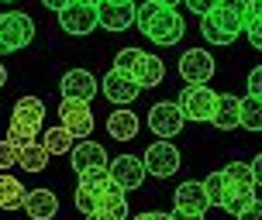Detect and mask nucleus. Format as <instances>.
<instances>
[{"label":"nucleus","mask_w":262,"mask_h":220,"mask_svg":"<svg viewBox=\"0 0 262 220\" xmlns=\"http://www.w3.org/2000/svg\"><path fill=\"white\" fill-rule=\"evenodd\" d=\"M249 96L262 100V65H255V69L249 72Z\"/></svg>","instance_id":"obj_33"},{"label":"nucleus","mask_w":262,"mask_h":220,"mask_svg":"<svg viewBox=\"0 0 262 220\" xmlns=\"http://www.w3.org/2000/svg\"><path fill=\"white\" fill-rule=\"evenodd\" d=\"M204 189H207L210 207H224V196H228V176H224V168L210 172L207 179H204Z\"/></svg>","instance_id":"obj_26"},{"label":"nucleus","mask_w":262,"mask_h":220,"mask_svg":"<svg viewBox=\"0 0 262 220\" xmlns=\"http://www.w3.org/2000/svg\"><path fill=\"white\" fill-rule=\"evenodd\" d=\"M107 172H111V182L114 186H121L124 193H131V189H138L145 182V162L142 158H135V155H118L111 165H107Z\"/></svg>","instance_id":"obj_11"},{"label":"nucleus","mask_w":262,"mask_h":220,"mask_svg":"<svg viewBox=\"0 0 262 220\" xmlns=\"http://www.w3.org/2000/svg\"><path fill=\"white\" fill-rule=\"evenodd\" d=\"M4 4H14V0H4Z\"/></svg>","instance_id":"obj_46"},{"label":"nucleus","mask_w":262,"mask_h":220,"mask_svg":"<svg viewBox=\"0 0 262 220\" xmlns=\"http://www.w3.org/2000/svg\"><path fill=\"white\" fill-rule=\"evenodd\" d=\"M152 4H162V7H176V4H183V0H152Z\"/></svg>","instance_id":"obj_44"},{"label":"nucleus","mask_w":262,"mask_h":220,"mask_svg":"<svg viewBox=\"0 0 262 220\" xmlns=\"http://www.w3.org/2000/svg\"><path fill=\"white\" fill-rule=\"evenodd\" d=\"M135 25L142 31L148 41H156L162 48H169V45H180L186 35V21L180 17L176 7H162V4H152V0H145L138 4V11H135Z\"/></svg>","instance_id":"obj_1"},{"label":"nucleus","mask_w":262,"mask_h":220,"mask_svg":"<svg viewBox=\"0 0 262 220\" xmlns=\"http://www.w3.org/2000/svg\"><path fill=\"white\" fill-rule=\"evenodd\" d=\"M41 124H45V104L38 96H21L14 104V114H11V128H7V141L21 152L25 144H31L38 138Z\"/></svg>","instance_id":"obj_3"},{"label":"nucleus","mask_w":262,"mask_h":220,"mask_svg":"<svg viewBox=\"0 0 262 220\" xmlns=\"http://www.w3.org/2000/svg\"><path fill=\"white\" fill-rule=\"evenodd\" d=\"M97 210H104V213H111V217H118V220H128V200H124V189L114 186V182H107L104 189L97 193Z\"/></svg>","instance_id":"obj_20"},{"label":"nucleus","mask_w":262,"mask_h":220,"mask_svg":"<svg viewBox=\"0 0 262 220\" xmlns=\"http://www.w3.org/2000/svg\"><path fill=\"white\" fill-rule=\"evenodd\" d=\"M59 120L73 138H90L93 134V110L83 100H62L59 104Z\"/></svg>","instance_id":"obj_9"},{"label":"nucleus","mask_w":262,"mask_h":220,"mask_svg":"<svg viewBox=\"0 0 262 220\" xmlns=\"http://www.w3.org/2000/svg\"><path fill=\"white\" fill-rule=\"evenodd\" d=\"M131 76H135V83H138L142 90H152V86H159V83L166 79V62H162L159 55H142L138 65L131 69Z\"/></svg>","instance_id":"obj_19"},{"label":"nucleus","mask_w":262,"mask_h":220,"mask_svg":"<svg viewBox=\"0 0 262 220\" xmlns=\"http://www.w3.org/2000/svg\"><path fill=\"white\" fill-rule=\"evenodd\" d=\"M252 176H255V186H262V152L255 155V162H252Z\"/></svg>","instance_id":"obj_38"},{"label":"nucleus","mask_w":262,"mask_h":220,"mask_svg":"<svg viewBox=\"0 0 262 220\" xmlns=\"http://www.w3.org/2000/svg\"><path fill=\"white\" fill-rule=\"evenodd\" d=\"M69 162H73L76 172H83V168H97V165H111L104 144H97V141H79L76 148L69 152Z\"/></svg>","instance_id":"obj_18"},{"label":"nucleus","mask_w":262,"mask_h":220,"mask_svg":"<svg viewBox=\"0 0 262 220\" xmlns=\"http://www.w3.org/2000/svg\"><path fill=\"white\" fill-rule=\"evenodd\" d=\"M59 90H62V100H83V104H90L93 96L100 93V83L93 79L90 69H69L59 79Z\"/></svg>","instance_id":"obj_10"},{"label":"nucleus","mask_w":262,"mask_h":220,"mask_svg":"<svg viewBox=\"0 0 262 220\" xmlns=\"http://www.w3.org/2000/svg\"><path fill=\"white\" fill-rule=\"evenodd\" d=\"M172 200H176V210H183V213H200V217H204L207 207H210L204 182H190V179H186L183 186H176Z\"/></svg>","instance_id":"obj_16"},{"label":"nucleus","mask_w":262,"mask_h":220,"mask_svg":"<svg viewBox=\"0 0 262 220\" xmlns=\"http://www.w3.org/2000/svg\"><path fill=\"white\" fill-rule=\"evenodd\" d=\"M245 7L249 0H221L210 14L200 17V31L210 45H231L245 31Z\"/></svg>","instance_id":"obj_2"},{"label":"nucleus","mask_w":262,"mask_h":220,"mask_svg":"<svg viewBox=\"0 0 262 220\" xmlns=\"http://www.w3.org/2000/svg\"><path fill=\"white\" fill-rule=\"evenodd\" d=\"M107 134L114 141H131L138 134V117H135V110H114V114L107 117Z\"/></svg>","instance_id":"obj_22"},{"label":"nucleus","mask_w":262,"mask_h":220,"mask_svg":"<svg viewBox=\"0 0 262 220\" xmlns=\"http://www.w3.org/2000/svg\"><path fill=\"white\" fill-rule=\"evenodd\" d=\"M135 11H138L135 0H100L97 4L100 28H107V31H128L135 25Z\"/></svg>","instance_id":"obj_12"},{"label":"nucleus","mask_w":262,"mask_h":220,"mask_svg":"<svg viewBox=\"0 0 262 220\" xmlns=\"http://www.w3.org/2000/svg\"><path fill=\"white\" fill-rule=\"evenodd\" d=\"M41 4H45V7H49V11H62V7H69V4H73V0H41Z\"/></svg>","instance_id":"obj_39"},{"label":"nucleus","mask_w":262,"mask_h":220,"mask_svg":"<svg viewBox=\"0 0 262 220\" xmlns=\"http://www.w3.org/2000/svg\"><path fill=\"white\" fill-rule=\"evenodd\" d=\"M28 200V189L11 172H0V210H21Z\"/></svg>","instance_id":"obj_21"},{"label":"nucleus","mask_w":262,"mask_h":220,"mask_svg":"<svg viewBox=\"0 0 262 220\" xmlns=\"http://www.w3.org/2000/svg\"><path fill=\"white\" fill-rule=\"evenodd\" d=\"M183 4H186L193 14H200V17H204V14H210L217 4H221V0H183Z\"/></svg>","instance_id":"obj_34"},{"label":"nucleus","mask_w":262,"mask_h":220,"mask_svg":"<svg viewBox=\"0 0 262 220\" xmlns=\"http://www.w3.org/2000/svg\"><path fill=\"white\" fill-rule=\"evenodd\" d=\"M59 28H62L66 35H76V38H83V35L97 31V28H100V14H97V4H83V0H73L69 7H62V11H59Z\"/></svg>","instance_id":"obj_5"},{"label":"nucleus","mask_w":262,"mask_h":220,"mask_svg":"<svg viewBox=\"0 0 262 220\" xmlns=\"http://www.w3.org/2000/svg\"><path fill=\"white\" fill-rule=\"evenodd\" d=\"M35 41V21L25 11L0 14V52H21Z\"/></svg>","instance_id":"obj_4"},{"label":"nucleus","mask_w":262,"mask_h":220,"mask_svg":"<svg viewBox=\"0 0 262 220\" xmlns=\"http://www.w3.org/2000/svg\"><path fill=\"white\" fill-rule=\"evenodd\" d=\"M83 4H100V0H83Z\"/></svg>","instance_id":"obj_45"},{"label":"nucleus","mask_w":262,"mask_h":220,"mask_svg":"<svg viewBox=\"0 0 262 220\" xmlns=\"http://www.w3.org/2000/svg\"><path fill=\"white\" fill-rule=\"evenodd\" d=\"M86 220H118V217H111V213H104V210H93Z\"/></svg>","instance_id":"obj_42"},{"label":"nucleus","mask_w":262,"mask_h":220,"mask_svg":"<svg viewBox=\"0 0 262 220\" xmlns=\"http://www.w3.org/2000/svg\"><path fill=\"white\" fill-rule=\"evenodd\" d=\"M235 220H262V200H252V203L242 210Z\"/></svg>","instance_id":"obj_35"},{"label":"nucleus","mask_w":262,"mask_h":220,"mask_svg":"<svg viewBox=\"0 0 262 220\" xmlns=\"http://www.w3.org/2000/svg\"><path fill=\"white\" fill-rule=\"evenodd\" d=\"M4 86H7V65L0 62V90H4Z\"/></svg>","instance_id":"obj_43"},{"label":"nucleus","mask_w":262,"mask_h":220,"mask_svg":"<svg viewBox=\"0 0 262 220\" xmlns=\"http://www.w3.org/2000/svg\"><path fill=\"white\" fill-rule=\"evenodd\" d=\"M41 144L49 148V155H69L76 144H73V134L59 124V128H49L45 134H41Z\"/></svg>","instance_id":"obj_24"},{"label":"nucleus","mask_w":262,"mask_h":220,"mask_svg":"<svg viewBox=\"0 0 262 220\" xmlns=\"http://www.w3.org/2000/svg\"><path fill=\"white\" fill-rule=\"evenodd\" d=\"M169 220H204V217H200V213H183V210H172Z\"/></svg>","instance_id":"obj_40"},{"label":"nucleus","mask_w":262,"mask_h":220,"mask_svg":"<svg viewBox=\"0 0 262 220\" xmlns=\"http://www.w3.org/2000/svg\"><path fill=\"white\" fill-rule=\"evenodd\" d=\"M135 220H169V213H138Z\"/></svg>","instance_id":"obj_41"},{"label":"nucleus","mask_w":262,"mask_h":220,"mask_svg":"<svg viewBox=\"0 0 262 220\" xmlns=\"http://www.w3.org/2000/svg\"><path fill=\"white\" fill-rule=\"evenodd\" d=\"M97 193L100 189H86V186H76V210L83 217H90L93 210H97Z\"/></svg>","instance_id":"obj_30"},{"label":"nucleus","mask_w":262,"mask_h":220,"mask_svg":"<svg viewBox=\"0 0 262 220\" xmlns=\"http://www.w3.org/2000/svg\"><path fill=\"white\" fill-rule=\"evenodd\" d=\"M186 117L180 110V104H156L148 107V128L156 131L159 138H176L180 131H183Z\"/></svg>","instance_id":"obj_13"},{"label":"nucleus","mask_w":262,"mask_h":220,"mask_svg":"<svg viewBox=\"0 0 262 220\" xmlns=\"http://www.w3.org/2000/svg\"><path fill=\"white\" fill-rule=\"evenodd\" d=\"M252 200H255V189L252 186H231L228 182V196H224V210L231 213V217H238L242 210L249 207Z\"/></svg>","instance_id":"obj_25"},{"label":"nucleus","mask_w":262,"mask_h":220,"mask_svg":"<svg viewBox=\"0 0 262 220\" xmlns=\"http://www.w3.org/2000/svg\"><path fill=\"white\" fill-rule=\"evenodd\" d=\"M245 35H249L252 48H259V52H262V21H255V25H249V28H245Z\"/></svg>","instance_id":"obj_37"},{"label":"nucleus","mask_w":262,"mask_h":220,"mask_svg":"<svg viewBox=\"0 0 262 220\" xmlns=\"http://www.w3.org/2000/svg\"><path fill=\"white\" fill-rule=\"evenodd\" d=\"M79 186H86V189H104L107 182H111V172H107V165H97V168H83V172H76Z\"/></svg>","instance_id":"obj_28"},{"label":"nucleus","mask_w":262,"mask_h":220,"mask_svg":"<svg viewBox=\"0 0 262 220\" xmlns=\"http://www.w3.org/2000/svg\"><path fill=\"white\" fill-rule=\"evenodd\" d=\"M17 165V148H14L7 138H0V172H7V168Z\"/></svg>","instance_id":"obj_32"},{"label":"nucleus","mask_w":262,"mask_h":220,"mask_svg":"<svg viewBox=\"0 0 262 220\" xmlns=\"http://www.w3.org/2000/svg\"><path fill=\"white\" fill-rule=\"evenodd\" d=\"M142 48H121L118 55H114V69H121V72H131L135 65H138V59H142Z\"/></svg>","instance_id":"obj_31"},{"label":"nucleus","mask_w":262,"mask_h":220,"mask_svg":"<svg viewBox=\"0 0 262 220\" xmlns=\"http://www.w3.org/2000/svg\"><path fill=\"white\" fill-rule=\"evenodd\" d=\"M242 128L245 131H262V100L242 96Z\"/></svg>","instance_id":"obj_27"},{"label":"nucleus","mask_w":262,"mask_h":220,"mask_svg":"<svg viewBox=\"0 0 262 220\" xmlns=\"http://www.w3.org/2000/svg\"><path fill=\"white\" fill-rule=\"evenodd\" d=\"M180 76L190 83V86H207L214 79V55L204 52V48H190V52L180 55Z\"/></svg>","instance_id":"obj_8"},{"label":"nucleus","mask_w":262,"mask_h":220,"mask_svg":"<svg viewBox=\"0 0 262 220\" xmlns=\"http://www.w3.org/2000/svg\"><path fill=\"white\" fill-rule=\"evenodd\" d=\"M176 104H180L186 120H196V124H200V120H210L214 104H217V93L210 90V86H186Z\"/></svg>","instance_id":"obj_6"},{"label":"nucleus","mask_w":262,"mask_h":220,"mask_svg":"<svg viewBox=\"0 0 262 220\" xmlns=\"http://www.w3.org/2000/svg\"><path fill=\"white\" fill-rule=\"evenodd\" d=\"M142 162H145V172H152L156 179H169L180 168V148L172 141H156V144H148Z\"/></svg>","instance_id":"obj_7"},{"label":"nucleus","mask_w":262,"mask_h":220,"mask_svg":"<svg viewBox=\"0 0 262 220\" xmlns=\"http://www.w3.org/2000/svg\"><path fill=\"white\" fill-rule=\"evenodd\" d=\"M262 21V0H249V7H245V28Z\"/></svg>","instance_id":"obj_36"},{"label":"nucleus","mask_w":262,"mask_h":220,"mask_svg":"<svg viewBox=\"0 0 262 220\" xmlns=\"http://www.w3.org/2000/svg\"><path fill=\"white\" fill-rule=\"evenodd\" d=\"M49 158H52V155H49V148L35 138L31 144H25V148L17 152V165L25 168V172H41V168L49 165Z\"/></svg>","instance_id":"obj_23"},{"label":"nucleus","mask_w":262,"mask_h":220,"mask_svg":"<svg viewBox=\"0 0 262 220\" xmlns=\"http://www.w3.org/2000/svg\"><path fill=\"white\" fill-rule=\"evenodd\" d=\"M210 124H214L217 131L242 128V96H235V93H221L217 104H214V114H210Z\"/></svg>","instance_id":"obj_15"},{"label":"nucleus","mask_w":262,"mask_h":220,"mask_svg":"<svg viewBox=\"0 0 262 220\" xmlns=\"http://www.w3.org/2000/svg\"><path fill=\"white\" fill-rule=\"evenodd\" d=\"M224 176L231 186H252L255 189V176H252V165L245 162H231V165H224Z\"/></svg>","instance_id":"obj_29"},{"label":"nucleus","mask_w":262,"mask_h":220,"mask_svg":"<svg viewBox=\"0 0 262 220\" xmlns=\"http://www.w3.org/2000/svg\"><path fill=\"white\" fill-rule=\"evenodd\" d=\"M25 213L31 220H52L59 213V200H55L52 189H28Z\"/></svg>","instance_id":"obj_17"},{"label":"nucleus","mask_w":262,"mask_h":220,"mask_svg":"<svg viewBox=\"0 0 262 220\" xmlns=\"http://www.w3.org/2000/svg\"><path fill=\"white\" fill-rule=\"evenodd\" d=\"M142 93V86L135 83V76L131 72H121V69H111L104 76V96L111 100V104H135V96Z\"/></svg>","instance_id":"obj_14"}]
</instances>
